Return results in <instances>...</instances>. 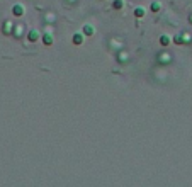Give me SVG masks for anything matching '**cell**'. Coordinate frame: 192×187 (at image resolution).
Instances as JSON below:
<instances>
[{"mask_svg":"<svg viewBox=\"0 0 192 187\" xmlns=\"http://www.w3.org/2000/svg\"><path fill=\"white\" fill-rule=\"evenodd\" d=\"M83 39H85V34H83V33H75V34H73V44H77V46L83 44Z\"/></svg>","mask_w":192,"mask_h":187,"instance_id":"obj_4","label":"cell"},{"mask_svg":"<svg viewBox=\"0 0 192 187\" xmlns=\"http://www.w3.org/2000/svg\"><path fill=\"white\" fill-rule=\"evenodd\" d=\"M160 61H170V56H168V55H165V56L160 55Z\"/></svg>","mask_w":192,"mask_h":187,"instance_id":"obj_14","label":"cell"},{"mask_svg":"<svg viewBox=\"0 0 192 187\" xmlns=\"http://www.w3.org/2000/svg\"><path fill=\"white\" fill-rule=\"evenodd\" d=\"M41 39H43V43H44L46 46H51V44L55 43V37L51 36L49 33H46V34H43V36H41Z\"/></svg>","mask_w":192,"mask_h":187,"instance_id":"obj_5","label":"cell"},{"mask_svg":"<svg viewBox=\"0 0 192 187\" xmlns=\"http://www.w3.org/2000/svg\"><path fill=\"white\" fill-rule=\"evenodd\" d=\"M182 37H184V44H191V43H192V36H191V34L182 33Z\"/></svg>","mask_w":192,"mask_h":187,"instance_id":"obj_13","label":"cell"},{"mask_svg":"<svg viewBox=\"0 0 192 187\" xmlns=\"http://www.w3.org/2000/svg\"><path fill=\"white\" fill-rule=\"evenodd\" d=\"M189 20H191V24H192V16H191V19H189Z\"/></svg>","mask_w":192,"mask_h":187,"instance_id":"obj_15","label":"cell"},{"mask_svg":"<svg viewBox=\"0 0 192 187\" xmlns=\"http://www.w3.org/2000/svg\"><path fill=\"white\" fill-rule=\"evenodd\" d=\"M22 34H24V27H22L20 24H16V26H14V33H12V36L14 37H22Z\"/></svg>","mask_w":192,"mask_h":187,"instance_id":"obj_7","label":"cell"},{"mask_svg":"<svg viewBox=\"0 0 192 187\" xmlns=\"http://www.w3.org/2000/svg\"><path fill=\"white\" fill-rule=\"evenodd\" d=\"M82 33H83L85 36H94V34H95V29H94V26H90V24H85Z\"/></svg>","mask_w":192,"mask_h":187,"instance_id":"obj_6","label":"cell"},{"mask_svg":"<svg viewBox=\"0 0 192 187\" xmlns=\"http://www.w3.org/2000/svg\"><path fill=\"white\" fill-rule=\"evenodd\" d=\"M14 26L16 24H12L10 20H5L3 22V34H12L14 33Z\"/></svg>","mask_w":192,"mask_h":187,"instance_id":"obj_3","label":"cell"},{"mask_svg":"<svg viewBox=\"0 0 192 187\" xmlns=\"http://www.w3.org/2000/svg\"><path fill=\"white\" fill-rule=\"evenodd\" d=\"M39 37H41V33H39L38 29H31V31L27 33V39H29L31 43H36Z\"/></svg>","mask_w":192,"mask_h":187,"instance_id":"obj_2","label":"cell"},{"mask_svg":"<svg viewBox=\"0 0 192 187\" xmlns=\"http://www.w3.org/2000/svg\"><path fill=\"white\" fill-rule=\"evenodd\" d=\"M135 16L136 17H145V16H146V9H145V7H141V5H138V7H136L135 9Z\"/></svg>","mask_w":192,"mask_h":187,"instance_id":"obj_8","label":"cell"},{"mask_svg":"<svg viewBox=\"0 0 192 187\" xmlns=\"http://www.w3.org/2000/svg\"><path fill=\"white\" fill-rule=\"evenodd\" d=\"M150 10L155 12V14H156V12H160V10H162V3H160V2H156V0L151 2V3H150Z\"/></svg>","mask_w":192,"mask_h":187,"instance_id":"obj_9","label":"cell"},{"mask_svg":"<svg viewBox=\"0 0 192 187\" xmlns=\"http://www.w3.org/2000/svg\"><path fill=\"white\" fill-rule=\"evenodd\" d=\"M24 10H26V9H24L22 3H16V5L12 7V14H14L16 17H22V16H24Z\"/></svg>","mask_w":192,"mask_h":187,"instance_id":"obj_1","label":"cell"},{"mask_svg":"<svg viewBox=\"0 0 192 187\" xmlns=\"http://www.w3.org/2000/svg\"><path fill=\"white\" fill-rule=\"evenodd\" d=\"M172 43H173V44H178V46H182V44H184V37H182V33H180V34H175V36L172 37Z\"/></svg>","mask_w":192,"mask_h":187,"instance_id":"obj_11","label":"cell"},{"mask_svg":"<svg viewBox=\"0 0 192 187\" xmlns=\"http://www.w3.org/2000/svg\"><path fill=\"white\" fill-rule=\"evenodd\" d=\"M112 9L122 10V9H124V0H114V2H112Z\"/></svg>","mask_w":192,"mask_h":187,"instance_id":"obj_12","label":"cell"},{"mask_svg":"<svg viewBox=\"0 0 192 187\" xmlns=\"http://www.w3.org/2000/svg\"><path fill=\"white\" fill-rule=\"evenodd\" d=\"M170 43H172V37L170 36H167V34L160 36V44H162V46H168Z\"/></svg>","mask_w":192,"mask_h":187,"instance_id":"obj_10","label":"cell"}]
</instances>
